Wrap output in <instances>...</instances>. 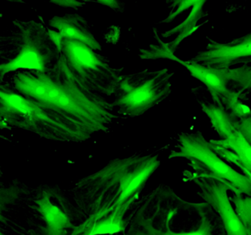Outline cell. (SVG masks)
Wrapping results in <instances>:
<instances>
[{
    "label": "cell",
    "mask_w": 251,
    "mask_h": 235,
    "mask_svg": "<svg viewBox=\"0 0 251 235\" xmlns=\"http://www.w3.org/2000/svg\"><path fill=\"white\" fill-rule=\"evenodd\" d=\"M174 74L164 68L123 75L112 102L117 114L123 118L137 117L162 102L171 94Z\"/></svg>",
    "instance_id": "cell-6"
},
{
    "label": "cell",
    "mask_w": 251,
    "mask_h": 235,
    "mask_svg": "<svg viewBox=\"0 0 251 235\" xmlns=\"http://www.w3.org/2000/svg\"><path fill=\"white\" fill-rule=\"evenodd\" d=\"M242 91H236L230 90L228 94L221 100L222 105L227 111L237 119H243L251 118V112L249 107L243 104L240 101V94Z\"/></svg>",
    "instance_id": "cell-17"
},
{
    "label": "cell",
    "mask_w": 251,
    "mask_h": 235,
    "mask_svg": "<svg viewBox=\"0 0 251 235\" xmlns=\"http://www.w3.org/2000/svg\"><path fill=\"white\" fill-rule=\"evenodd\" d=\"M236 130L243 136V138L251 144V118L239 120Z\"/></svg>",
    "instance_id": "cell-21"
},
{
    "label": "cell",
    "mask_w": 251,
    "mask_h": 235,
    "mask_svg": "<svg viewBox=\"0 0 251 235\" xmlns=\"http://www.w3.org/2000/svg\"><path fill=\"white\" fill-rule=\"evenodd\" d=\"M2 13H0V18H2Z\"/></svg>",
    "instance_id": "cell-28"
},
{
    "label": "cell",
    "mask_w": 251,
    "mask_h": 235,
    "mask_svg": "<svg viewBox=\"0 0 251 235\" xmlns=\"http://www.w3.org/2000/svg\"><path fill=\"white\" fill-rule=\"evenodd\" d=\"M207 39L209 42L206 49L200 51L189 61L214 69H229L233 65L251 62V33L226 44L213 41L208 37Z\"/></svg>",
    "instance_id": "cell-11"
},
{
    "label": "cell",
    "mask_w": 251,
    "mask_h": 235,
    "mask_svg": "<svg viewBox=\"0 0 251 235\" xmlns=\"http://www.w3.org/2000/svg\"><path fill=\"white\" fill-rule=\"evenodd\" d=\"M94 2L99 3V4H103V5L108 6L111 7L115 11H120L122 10V2L119 1H95Z\"/></svg>",
    "instance_id": "cell-24"
},
{
    "label": "cell",
    "mask_w": 251,
    "mask_h": 235,
    "mask_svg": "<svg viewBox=\"0 0 251 235\" xmlns=\"http://www.w3.org/2000/svg\"><path fill=\"white\" fill-rule=\"evenodd\" d=\"M26 98L75 119L95 134L108 132L117 114L104 95L89 91L74 77L62 55L45 71L20 70L8 84Z\"/></svg>",
    "instance_id": "cell-1"
},
{
    "label": "cell",
    "mask_w": 251,
    "mask_h": 235,
    "mask_svg": "<svg viewBox=\"0 0 251 235\" xmlns=\"http://www.w3.org/2000/svg\"><path fill=\"white\" fill-rule=\"evenodd\" d=\"M205 3V1H200V0L195 1V3L192 5V10L188 17L180 24L162 33L163 38H168L174 34H177L176 39L173 40L171 42L167 43L172 52L174 53L176 48L178 47L181 41L192 35L199 27V26H197V23L203 16L202 7Z\"/></svg>",
    "instance_id": "cell-16"
},
{
    "label": "cell",
    "mask_w": 251,
    "mask_h": 235,
    "mask_svg": "<svg viewBox=\"0 0 251 235\" xmlns=\"http://www.w3.org/2000/svg\"><path fill=\"white\" fill-rule=\"evenodd\" d=\"M50 2L61 7H72L75 9L83 7L86 4L85 1H75V0H58V1H50Z\"/></svg>",
    "instance_id": "cell-23"
},
{
    "label": "cell",
    "mask_w": 251,
    "mask_h": 235,
    "mask_svg": "<svg viewBox=\"0 0 251 235\" xmlns=\"http://www.w3.org/2000/svg\"><path fill=\"white\" fill-rule=\"evenodd\" d=\"M124 235V233H123V234H122V235Z\"/></svg>",
    "instance_id": "cell-29"
},
{
    "label": "cell",
    "mask_w": 251,
    "mask_h": 235,
    "mask_svg": "<svg viewBox=\"0 0 251 235\" xmlns=\"http://www.w3.org/2000/svg\"><path fill=\"white\" fill-rule=\"evenodd\" d=\"M200 104L202 111L209 118L213 129L221 140L226 139L236 131L239 120L232 116L223 105L205 101L200 102Z\"/></svg>",
    "instance_id": "cell-14"
},
{
    "label": "cell",
    "mask_w": 251,
    "mask_h": 235,
    "mask_svg": "<svg viewBox=\"0 0 251 235\" xmlns=\"http://www.w3.org/2000/svg\"><path fill=\"white\" fill-rule=\"evenodd\" d=\"M17 195H18V191L16 190V188H13L12 187L0 190V217H1V213L3 210L4 206L6 204V203L14 200ZM0 235H2L1 232H0Z\"/></svg>",
    "instance_id": "cell-20"
},
{
    "label": "cell",
    "mask_w": 251,
    "mask_h": 235,
    "mask_svg": "<svg viewBox=\"0 0 251 235\" xmlns=\"http://www.w3.org/2000/svg\"><path fill=\"white\" fill-rule=\"evenodd\" d=\"M20 33V51L17 57L0 64V83L6 73L18 69L45 71L55 63L59 52L51 41L48 28L42 23L15 20Z\"/></svg>",
    "instance_id": "cell-7"
},
{
    "label": "cell",
    "mask_w": 251,
    "mask_h": 235,
    "mask_svg": "<svg viewBox=\"0 0 251 235\" xmlns=\"http://www.w3.org/2000/svg\"><path fill=\"white\" fill-rule=\"evenodd\" d=\"M210 143L222 147L220 157L229 163L236 164L251 178V146L237 130L226 139L211 140Z\"/></svg>",
    "instance_id": "cell-13"
},
{
    "label": "cell",
    "mask_w": 251,
    "mask_h": 235,
    "mask_svg": "<svg viewBox=\"0 0 251 235\" xmlns=\"http://www.w3.org/2000/svg\"><path fill=\"white\" fill-rule=\"evenodd\" d=\"M0 139L5 140V141H9V142H11V141H10V140L8 139V138H6V137L4 136V135H0Z\"/></svg>",
    "instance_id": "cell-26"
},
{
    "label": "cell",
    "mask_w": 251,
    "mask_h": 235,
    "mask_svg": "<svg viewBox=\"0 0 251 235\" xmlns=\"http://www.w3.org/2000/svg\"><path fill=\"white\" fill-rule=\"evenodd\" d=\"M194 3H195L194 0H192V1H177V4H179L177 5L178 6V8L175 11V13H170L168 17L161 21L160 23H170V22H173L176 19V16H178L183 10H187L189 7H192Z\"/></svg>",
    "instance_id": "cell-22"
},
{
    "label": "cell",
    "mask_w": 251,
    "mask_h": 235,
    "mask_svg": "<svg viewBox=\"0 0 251 235\" xmlns=\"http://www.w3.org/2000/svg\"><path fill=\"white\" fill-rule=\"evenodd\" d=\"M39 210L44 216L48 225L47 235H67V229L72 227V223L65 214L51 202L48 195L37 201Z\"/></svg>",
    "instance_id": "cell-15"
},
{
    "label": "cell",
    "mask_w": 251,
    "mask_h": 235,
    "mask_svg": "<svg viewBox=\"0 0 251 235\" xmlns=\"http://www.w3.org/2000/svg\"><path fill=\"white\" fill-rule=\"evenodd\" d=\"M214 213L209 214L196 229L186 232L173 230L158 187L145 197L127 220L123 233L125 235H216L217 224Z\"/></svg>",
    "instance_id": "cell-8"
},
{
    "label": "cell",
    "mask_w": 251,
    "mask_h": 235,
    "mask_svg": "<svg viewBox=\"0 0 251 235\" xmlns=\"http://www.w3.org/2000/svg\"><path fill=\"white\" fill-rule=\"evenodd\" d=\"M184 66L192 76L201 81L206 86L215 104L222 105L221 100L230 91L229 84H237L243 90L249 89L251 83V68L248 65L235 69H214L189 60H176Z\"/></svg>",
    "instance_id": "cell-9"
},
{
    "label": "cell",
    "mask_w": 251,
    "mask_h": 235,
    "mask_svg": "<svg viewBox=\"0 0 251 235\" xmlns=\"http://www.w3.org/2000/svg\"><path fill=\"white\" fill-rule=\"evenodd\" d=\"M229 200L234 204L235 213L251 235V197L244 194H233Z\"/></svg>",
    "instance_id": "cell-18"
},
{
    "label": "cell",
    "mask_w": 251,
    "mask_h": 235,
    "mask_svg": "<svg viewBox=\"0 0 251 235\" xmlns=\"http://www.w3.org/2000/svg\"><path fill=\"white\" fill-rule=\"evenodd\" d=\"M0 129H9V130H11V128L9 127L8 125L4 123L3 122L0 121Z\"/></svg>",
    "instance_id": "cell-25"
},
{
    "label": "cell",
    "mask_w": 251,
    "mask_h": 235,
    "mask_svg": "<svg viewBox=\"0 0 251 235\" xmlns=\"http://www.w3.org/2000/svg\"><path fill=\"white\" fill-rule=\"evenodd\" d=\"M139 57L142 59L166 58L176 61L177 57L172 52L166 43L158 39V45H151L148 49H139Z\"/></svg>",
    "instance_id": "cell-19"
},
{
    "label": "cell",
    "mask_w": 251,
    "mask_h": 235,
    "mask_svg": "<svg viewBox=\"0 0 251 235\" xmlns=\"http://www.w3.org/2000/svg\"><path fill=\"white\" fill-rule=\"evenodd\" d=\"M160 164L157 153H136L111 160L100 170L80 179L76 186L89 199L91 215L126 214L139 199V195Z\"/></svg>",
    "instance_id": "cell-2"
},
{
    "label": "cell",
    "mask_w": 251,
    "mask_h": 235,
    "mask_svg": "<svg viewBox=\"0 0 251 235\" xmlns=\"http://www.w3.org/2000/svg\"><path fill=\"white\" fill-rule=\"evenodd\" d=\"M48 32L72 74L81 85L104 96L114 95L123 77V69L116 68L108 57L83 43L62 38L56 31L48 29Z\"/></svg>",
    "instance_id": "cell-4"
},
{
    "label": "cell",
    "mask_w": 251,
    "mask_h": 235,
    "mask_svg": "<svg viewBox=\"0 0 251 235\" xmlns=\"http://www.w3.org/2000/svg\"><path fill=\"white\" fill-rule=\"evenodd\" d=\"M181 157L189 162L193 172L186 173V181L209 178L220 181L230 188L234 195L251 196V178L241 174L225 163L211 148L202 132H182L169 159Z\"/></svg>",
    "instance_id": "cell-5"
},
{
    "label": "cell",
    "mask_w": 251,
    "mask_h": 235,
    "mask_svg": "<svg viewBox=\"0 0 251 235\" xmlns=\"http://www.w3.org/2000/svg\"><path fill=\"white\" fill-rule=\"evenodd\" d=\"M48 24L58 29L62 38L83 43L95 51L102 50L100 44L91 32L87 21L77 13L54 16Z\"/></svg>",
    "instance_id": "cell-12"
},
{
    "label": "cell",
    "mask_w": 251,
    "mask_h": 235,
    "mask_svg": "<svg viewBox=\"0 0 251 235\" xmlns=\"http://www.w3.org/2000/svg\"><path fill=\"white\" fill-rule=\"evenodd\" d=\"M2 174H3V173H2V167L0 166V177L2 176Z\"/></svg>",
    "instance_id": "cell-27"
},
{
    "label": "cell",
    "mask_w": 251,
    "mask_h": 235,
    "mask_svg": "<svg viewBox=\"0 0 251 235\" xmlns=\"http://www.w3.org/2000/svg\"><path fill=\"white\" fill-rule=\"evenodd\" d=\"M192 182L199 188L198 195L220 216L226 235H251L232 207L227 196L230 189L226 184L209 178H198Z\"/></svg>",
    "instance_id": "cell-10"
},
{
    "label": "cell",
    "mask_w": 251,
    "mask_h": 235,
    "mask_svg": "<svg viewBox=\"0 0 251 235\" xmlns=\"http://www.w3.org/2000/svg\"><path fill=\"white\" fill-rule=\"evenodd\" d=\"M0 121L60 142H85L95 135L83 123L26 98L8 84L0 83Z\"/></svg>",
    "instance_id": "cell-3"
}]
</instances>
